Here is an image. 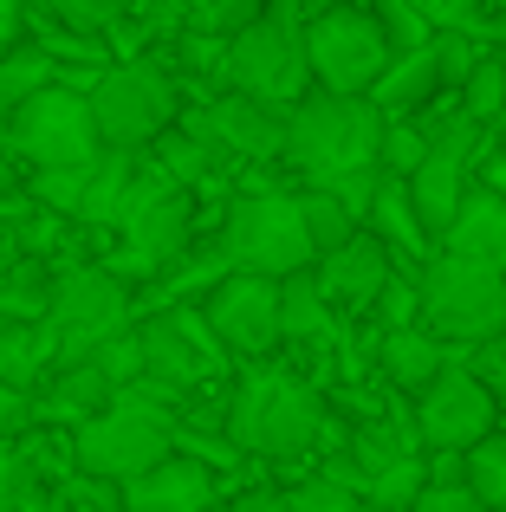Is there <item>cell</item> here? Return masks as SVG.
<instances>
[{"label": "cell", "mask_w": 506, "mask_h": 512, "mask_svg": "<svg viewBox=\"0 0 506 512\" xmlns=\"http://www.w3.org/2000/svg\"><path fill=\"white\" fill-rule=\"evenodd\" d=\"M26 26H33V13L20 7V0H0V59H7V52H20V33Z\"/></svg>", "instance_id": "obj_38"}, {"label": "cell", "mask_w": 506, "mask_h": 512, "mask_svg": "<svg viewBox=\"0 0 506 512\" xmlns=\"http://www.w3.org/2000/svg\"><path fill=\"white\" fill-rule=\"evenodd\" d=\"M33 428H39L33 402H26V396H13V389L0 383V441H26Z\"/></svg>", "instance_id": "obj_36"}, {"label": "cell", "mask_w": 506, "mask_h": 512, "mask_svg": "<svg viewBox=\"0 0 506 512\" xmlns=\"http://www.w3.org/2000/svg\"><path fill=\"white\" fill-rule=\"evenodd\" d=\"M202 312H208V325H215L221 350H234V357H266L273 344H286V299H279L273 279L228 273L202 299Z\"/></svg>", "instance_id": "obj_13"}, {"label": "cell", "mask_w": 506, "mask_h": 512, "mask_svg": "<svg viewBox=\"0 0 506 512\" xmlns=\"http://www.w3.org/2000/svg\"><path fill=\"white\" fill-rule=\"evenodd\" d=\"M416 512H487V506L474 500V487L461 480V487H429V493L416 500Z\"/></svg>", "instance_id": "obj_37"}, {"label": "cell", "mask_w": 506, "mask_h": 512, "mask_svg": "<svg viewBox=\"0 0 506 512\" xmlns=\"http://www.w3.org/2000/svg\"><path fill=\"white\" fill-rule=\"evenodd\" d=\"M468 487L487 512H506V435L481 441V448L468 454Z\"/></svg>", "instance_id": "obj_30"}, {"label": "cell", "mask_w": 506, "mask_h": 512, "mask_svg": "<svg viewBox=\"0 0 506 512\" xmlns=\"http://www.w3.org/2000/svg\"><path fill=\"white\" fill-rule=\"evenodd\" d=\"M474 137H481L474 117H461V124H448V130H429V163L409 175V195H416V214H422V227H429V240H448L461 201H468V150H474Z\"/></svg>", "instance_id": "obj_14"}, {"label": "cell", "mask_w": 506, "mask_h": 512, "mask_svg": "<svg viewBox=\"0 0 506 512\" xmlns=\"http://www.w3.org/2000/svg\"><path fill=\"white\" fill-rule=\"evenodd\" d=\"M481 383H487V396H494V409H506V357H500V350L487 357V376H481Z\"/></svg>", "instance_id": "obj_40"}, {"label": "cell", "mask_w": 506, "mask_h": 512, "mask_svg": "<svg viewBox=\"0 0 506 512\" xmlns=\"http://www.w3.org/2000/svg\"><path fill=\"white\" fill-rule=\"evenodd\" d=\"M59 512H124V487H111V480H91V474H78L72 487L59 493Z\"/></svg>", "instance_id": "obj_35"}, {"label": "cell", "mask_w": 506, "mask_h": 512, "mask_svg": "<svg viewBox=\"0 0 506 512\" xmlns=\"http://www.w3.org/2000/svg\"><path fill=\"white\" fill-rule=\"evenodd\" d=\"M46 506V474H39L26 441H0V512H39Z\"/></svg>", "instance_id": "obj_28"}, {"label": "cell", "mask_w": 506, "mask_h": 512, "mask_svg": "<svg viewBox=\"0 0 506 512\" xmlns=\"http://www.w3.org/2000/svg\"><path fill=\"white\" fill-rule=\"evenodd\" d=\"M150 163V156H143ZM195 240V195L189 188H169L156 169H143V188L130 201L124 227H117V247L104 260V273L124 279V286H143V279H169V266L189 253Z\"/></svg>", "instance_id": "obj_4"}, {"label": "cell", "mask_w": 506, "mask_h": 512, "mask_svg": "<svg viewBox=\"0 0 506 512\" xmlns=\"http://www.w3.org/2000/svg\"><path fill=\"white\" fill-rule=\"evenodd\" d=\"M143 156L130 150H104L98 163H91V188H85V208H78V227H98V234H117L130 214V201H137L143 188Z\"/></svg>", "instance_id": "obj_19"}, {"label": "cell", "mask_w": 506, "mask_h": 512, "mask_svg": "<svg viewBox=\"0 0 506 512\" xmlns=\"http://www.w3.org/2000/svg\"><path fill=\"white\" fill-rule=\"evenodd\" d=\"M494 396H487V383L474 370H461V363H448L442 383L429 389V396L416 402V435L429 454H474L481 441H494Z\"/></svg>", "instance_id": "obj_12"}, {"label": "cell", "mask_w": 506, "mask_h": 512, "mask_svg": "<svg viewBox=\"0 0 506 512\" xmlns=\"http://www.w3.org/2000/svg\"><path fill=\"white\" fill-rule=\"evenodd\" d=\"M422 163H429V130L416 124H390V137H383V175H396V182H409Z\"/></svg>", "instance_id": "obj_32"}, {"label": "cell", "mask_w": 506, "mask_h": 512, "mask_svg": "<svg viewBox=\"0 0 506 512\" xmlns=\"http://www.w3.org/2000/svg\"><path fill=\"white\" fill-rule=\"evenodd\" d=\"M435 91H442V65H435V46H429V52H409V59H396L390 72H383V85L370 91V104H377L390 124H409V111H422Z\"/></svg>", "instance_id": "obj_24"}, {"label": "cell", "mask_w": 506, "mask_h": 512, "mask_svg": "<svg viewBox=\"0 0 506 512\" xmlns=\"http://www.w3.org/2000/svg\"><path fill=\"white\" fill-rule=\"evenodd\" d=\"M228 441L260 461H299L318 441H338V428H331L318 389L299 383L292 370H247L228 402Z\"/></svg>", "instance_id": "obj_1"}, {"label": "cell", "mask_w": 506, "mask_h": 512, "mask_svg": "<svg viewBox=\"0 0 506 512\" xmlns=\"http://www.w3.org/2000/svg\"><path fill=\"white\" fill-rule=\"evenodd\" d=\"M377 20H383V39H390V52H396V59H409V52H429V46H435V26H429V13H422V7L383 0V7H377Z\"/></svg>", "instance_id": "obj_31"}, {"label": "cell", "mask_w": 506, "mask_h": 512, "mask_svg": "<svg viewBox=\"0 0 506 512\" xmlns=\"http://www.w3.org/2000/svg\"><path fill=\"white\" fill-rule=\"evenodd\" d=\"M383 137H390V117L370 98H325V91H312V98L292 111L286 163L312 188H331V182H344V175L383 169Z\"/></svg>", "instance_id": "obj_2"}, {"label": "cell", "mask_w": 506, "mask_h": 512, "mask_svg": "<svg viewBox=\"0 0 506 512\" xmlns=\"http://www.w3.org/2000/svg\"><path fill=\"white\" fill-rule=\"evenodd\" d=\"M52 292H59V273L46 260H26V253L0 247V325H46Z\"/></svg>", "instance_id": "obj_21"}, {"label": "cell", "mask_w": 506, "mask_h": 512, "mask_svg": "<svg viewBox=\"0 0 506 512\" xmlns=\"http://www.w3.org/2000/svg\"><path fill=\"white\" fill-rule=\"evenodd\" d=\"M228 85L241 91L253 104H273V111H299L305 98H312V59H305V20L299 7H266L260 20L247 26L241 39L228 46Z\"/></svg>", "instance_id": "obj_6"}, {"label": "cell", "mask_w": 506, "mask_h": 512, "mask_svg": "<svg viewBox=\"0 0 506 512\" xmlns=\"http://www.w3.org/2000/svg\"><path fill=\"white\" fill-rule=\"evenodd\" d=\"M91 117H98V137L104 150H130V156H150L169 130L182 124V91L176 72L156 59L137 65H111L91 91Z\"/></svg>", "instance_id": "obj_5"}, {"label": "cell", "mask_w": 506, "mask_h": 512, "mask_svg": "<svg viewBox=\"0 0 506 512\" xmlns=\"http://www.w3.org/2000/svg\"><path fill=\"white\" fill-rule=\"evenodd\" d=\"M299 208H305V234H312L318 260L357 240V221L344 214V201H338V195H325V188H305V195H299Z\"/></svg>", "instance_id": "obj_29"}, {"label": "cell", "mask_w": 506, "mask_h": 512, "mask_svg": "<svg viewBox=\"0 0 506 512\" xmlns=\"http://www.w3.org/2000/svg\"><path fill=\"white\" fill-rule=\"evenodd\" d=\"M130 312H137V299H130L124 279H111L104 266H65L59 292H52V318H46L59 331V370H78L111 338H124Z\"/></svg>", "instance_id": "obj_10"}, {"label": "cell", "mask_w": 506, "mask_h": 512, "mask_svg": "<svg viewBox=\"0 0 506 512\" xmlns=\"http://www.w3.org/2000/svg\"><path fill=\"white\" fill-rule=\"evenodd\" d=\"M52 85H59V65L46 59V46L7 52V59H0V124H13V117H20L33 98H46Z\"/></svg>", "instance_id": "obj_25"}, {"label": "cell", "mask_w": 506, "mask_h": 512, "mask_svg": "<svg viewBox=\"0 0 506 512\" xmlns=\"http://www.w3.org/2000/svg\"><path fill=\"white\" fill-rule=\"evenodd\" d=\"M461 104H468V117H474V124H481V117H494L500 104H506V65H500V59H481V72L468 78Z\"/></svg>", "instance_id": "obj_34"}, {"label": "cell", "mask_w": 506, "mask_h": 512, "mask_svg": "<svg viewBox=\"0 0 506 512\" xmlns=\"http://www.w3.org/2000/svg\"><path fill=\"white\" fill-rule=\"evenodd\" d=\"M286 512H364L351 487H338V480H299V487H286Z\"/></svg>", "instance_id": "obj_33"}, {"label": "cell", "mask_w": 506, "mask_h": 512, "mask_svg": "<svg viewBox=\"0 0 506 512\" xmlns=\"http://www.w3.org/2000/svg\"><path fill=\"white\" fill-rule=\"evenodd\" d=\"M370 234L390 247V260H422L429 266V227H422L416 214V195H409V182H396V175H383L377 188V208H370Z\"/></svg>", "instance_id": "obj_22"}, {"label": "cell", "mask_w": 506, "mask_h": 512, "mask_svg": "<svg viewBox=\"0 0 506 512\" xmlns=\"http://www.w3.org/2000/svg\"><path fill=\"white\" fill-rule=\"evenodd\" d=\"M137 338H143V363H150V376L169 383L176 396H189L195 383H208V376L221 370V338H215V325H208L202 305L150 312L137 325Z\"/></svg>", "instance_id": "obj_11"}, {"label": "cell", "mask_w": 506, "mask_h": 512, "mask_svg": "<svg viewBox=\"0 0 506 512\" xmlns=\"http://www.w3.org/2000/svg\"><path fill=\"white\" fill-rule=\"evenodd\" d=\"M7 156L26 163L33 175H52V169H91L104 156V137H98V117H91V98L85 91H65L52 85L46 98H33L20 117L7 124Z\"/></svg>", "instance_id": "obj_9"}, {"label": "cell", "mask_w": 506, "mask_h": 512, "mask_svg": "<svg viewBox=\"0 0 506 512\" xmlns=\"http://www.w3.org/2000/svg\"><path fill=\"white\" fill-rule=\"evenodd\" d=\"M422 325L435 338H461V344H494L506 331V273L481 260H455L435 253L422 266Z\"/></svg>", "instance_id": "obj_8"}, {"label": "cell", "mask_w": 506, "mask_h": 512, "mask_svg": "<svg viewBox=\"0 0 506 512\" xmlns=\"http://www.w3.org/2000/svg\"><path fill=\"white\" fill-rule=\"evenodd\" d=\"M228 512H286V493H279V487H253V493H241Z\"/></svg>", "instance_id": "obj_39"}, {"label": "cell", "mask_w": 506, "mask_h": 512, "mask_svg": "<svg viewBox=\"0 0 506 512\" xmlns=\"http://www.w3.org/2000/svg\"><path fill=\"white\" fill-rule=\"evenodd\" d=\"M124 512H221V487H215V474H208L202 461L176 454V461H163L156 474L130 480Z\"/></svg>", "instance_id": "obj_17"}, {"label": "cell", "mask_w": 506, "mask_h": 512, "mask_svg": "<svg viewBox=\"0 0 506 512\" xmlns=\"http://www.w3.org/2000/svg\"><path fill=\"white\" fill-rule=\"evenodd\" d=\"M364 512H370V506H364Z\"/></svg>", "instance_id": "obj_42"}, {"label": "cell", "mask_w": 506, "mask_h": 512, "mask_svg": "<svg viewBox=\"0 0 506 512\" xmlns=\"http://www.w3.org/2000/svg\"><path fill=\"white\" fill-rule=\"evenodd\" d=\"M442 253L481 260V266H494V273H506V188H468V201H461Z\"/></svg>", "instance_id": "obj_18"}, {"label": "cell", "mask_w": 506, "mask_h": 512, "mask_svg": "<svg viewBox=\"0 0 506 512\" xmlns=\"http://www.w3.org/2000/svg\"><path fill=\"white\" fill-rule=\"evenodd\" d=\"M150 169L163 175L169 188H189V195H195V188H208V182L221 175V156L208 150V143H195L189 130L176 124V130H169V137H163V143L150 150Z\"/></svg>", "instance_id": "obj_26"}, {"label": "cell", "mask_w": 506, "mask_h": 512, "mask_svg": "<svg viewBox=\"0 0 506 512\" xmlns=\"http://www.w3.org/2000/svg\"><path fill=\"white\" fill-rule=\"evenodd\" d=\"M208 124H215L221 150L241 156V163H286V130H292V111H273V104H253L241 91H215L208 98Z\"/></svg>", "instance_id": "obj_16"}, {"label": "cell", "mask_w": 506, "mask_h": 512, "mask_svg": "<svg viewBox=\"0 0 506 512\" xmlns=\"http://www.w3.org/2000/svg\"><path fill=\"white\" fill-rule=\"evenodd\" d=\"M221 253H228L234 273H253V279H286L312 273L318 266V247L305 234V208L299 195H279V188H253L228 208V227H221Z\"/></svg>", "instance_id": "obj_3"}, {"label": "cell", "mask_w": 506, "mask_h": 512, "mask_svg": "<svg viewBox=\"0 0 506 512\" xmlns=\"http://www.w3.org/2000/svg\"><path fill=\"white\" fill-rule=\"evenodd\" d=\"M279 299H286V344H331L338 338V312L325 305V292H318L312 273L286 279Z\"/></svg>", "instance_id": "obj_27"}, {"label": "cell", "mask_w": 506, "mask_h": 512, "mask_svg": "<svg viewBox=\"0 0 506 512\" xmlns=\"http://www.w3.org/2000/svg\"><path fill=\"white\" fill-rule=\"evenodd\" d=\"M13 195H26V188H20V169H13V156L0 150V201H13Z\"/></svg>", "instance_id": "obj_41"}, {"label": "cell", "mask_w": 506, "mask_h": 512, "mask_svg": "<svg viewBox=\"0 0 506 512\" xmlns=\"http://www.w3.org/2000/svg\"><path fill=\"white\" fill-rule=\"evenodd\" d=\"M52 370H59V331L52 325H0V383L13 396L39 402Z\"/></svg>", "instance_id": "obj_20"}, {"label": "cell", "mask_w": 506, "mask_h": 512, "mask_svg": "<svg viewBox=\"0 0 506 512\" xmlns=\"http://www.w3.org/2000/svg\"><path fill=\"white\" fill-rule=\"evenodd\" d=\"M377 363H383V376H390L396 389H409V396H429L435 383H442V370H448V357H442V344L429 338V331H390L377 350Z\"/></svg>", "instance_id": "obj_23"}, {"label": "cell", "mask_w": 506, "mask_h": 512, "mask_svg": "<svg viewBox=\"0 0 506 512\" xmlns=\"http://www.w3.org/2000/svg\"><path fill=\"white\" fill-rule=\"evenodd\" d=\"M305 59H312V85L325 98H370L383 85V72L396 65V52L383 39L377 13L331 7L305 20Z\"/></svg>", "instance_id": "obj_7"}, {"label": "cell", "mask_w": 506, "mask_h": 512, "mask_svg": "<svg viewBox=\"0 0 506 512\" xmlns=\"http://www.w3.org/2000/svg\"><path fill=\"white\" fill-rule=\"evenodd\" d=\"M390 247H383L377 234H357L351 247H338V253H325V260L312 266V279H318V292H325V305L331 312H370V305L390 292Z\"/></svg>", "instance_id": "obj_15"}]
</instances>
